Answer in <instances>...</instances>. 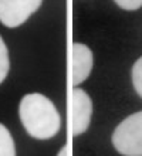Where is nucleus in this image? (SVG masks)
<instances>
[{"label":"nucleus","mask_w":142,"mask_h":156,"mask_svg":"<svg viewBox=\"0 0 142 156\" xmlns=\"http://www.w3.org/2000/svg\"><path fill=\"white\" fill-rule=\"evenodd\" d=\"M93 70V53L85 44L74 43L73 44V85L77 87L85 81Z\"/></svg>","instance_id":"5"},{"label":"nucleus","mask_w":142,"mask_h":156,"mask_svg":"<svg viewBox=\"0 0 142 156\" xmlns=\"http://www.w3.org/2000/svg\"><path fill=\"white\" fill-rule=\"evenodd\" d=\"M132 84L135 91L142 98V57L138 58V61L132 67Z\"/></svg>","instance_id":"8"},{"label":"nucleus","mask_w":142,"mask_h":156,"mask_svg":"<svg viewBox=\"0 0 142 156\" xmlns=\"http://www.w3.org/2000/svg\"><path fill=\"white\" fill-rule=\"evenodd\" d=\"M112 145L124 156H142V111L129 115L115 128Z\"/></svg>","instance_id":"2"},{"label":"nucleus","mask_w":142,"mask_h":156,"mask_svg":"<svg viewBox=\"0 0 142 156\" xmlns=\"http://www.w3.org/2000/svg\"><path fill=\"white\" fill-rule=\"evenodd\" d=\"M57 156H70V148H68V145L63 146V148H61V151L58 152V155H57Z\"/></svg>","instance_id":"10"},{"label":"nucleus","mask_w":142,"mask_h":156,"mask_svg":"<svg viewBox=\"0 0 142 156\" xmlns=\"http://www.w3.org/2000/svg\"><path fill=\"white\" fill-rule=\"evenodd\" d=\"M0 156H16L14 140L3 123H0Z\"/></svg>","instance_id":"6"},{"label":"nucleus","mask_w":142,"mask_h":156,"mask_svg":"<svg viewBox=\"0 0 142 156\" xmlns=\"http://www.w3.org/2000/svg\"><path fill=\"white\" fill-rule=\"evenodd\" d=\"M19 116L27 133L36 139H50L60 131L61 119L56 105L38 92H31L21 98Z\"/></svg>","instance_id":"1"},{"label":"nucleus","mask_w":142,"mask_h":156,"mask_svg":"<svg viewBox=\"0 0 142 156\" xmlns=\"http://www.w3.org/2000/svg\"><path fill=\"white\" fill-rule=\"evenodd\" d=\"M43 0H0V21L6 27H19L41 6Z\"/></svg>","instance_id":"3"},{"label":"nucleus","mask_w":142,"mask_h":156,"mask_svg":"<svg viewBox=\"0 0 142 156\" xmlns=\"http://www.w3.org/2000/svg\"><path fill=\"white\" fill-rule=\"evenodd\" d=\"M124 10H137L142 6V0H114Z\"/></svg>","instance_id":"9"},{"label":"nucleus","mask_w":142,"mask_h":156,"mask_svg":"<svg viewBox=\"0 0 142 156\" xmlns=\"http://www.w3.org/2000/svg\"><path fill=\"white\" fill-rule=\"evenodd\" d=\"M71 129L73 135L78 136L84 133L89 126L93 115V102L89 95L81 88H74L71 95Z\"/></svg>","instance_id":"4"},{"label":"nucleus","mask_w":142,"mask_h":156,"mask_svg":"<svg viewBox=\"0 0 142 156\" xmlns=\"http://www.w3.org/2000/svg\"><path fill=\"white\" fill-rule=\"evenodd\" d=\"M9 67H10V62H9L7 47L4 44L3 38L0 37V84L4 81V78L7 77Z\"/></svg>","instance_id":"7"}]
</instances>
